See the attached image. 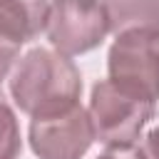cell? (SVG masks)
I'll return each mask as SVG.
<instances>
[{
	"label": "cell",
	"instance_id": "obj_1",
	"mask_svg": "<svg viewBox=\"0 0 159 159\" xmlns=\"http://www.w3.org/2000/svg\"><path fill=\"white\" fill-rule=\"evenodd\" d=\"M10 94L20 112L50 117L80 104L82 77L75 62L62 52L32 47L12 72Z\"/></svg>",
	"mask_w": 159,
	"mask_h": 159
},
{
	"label": "cell",
	"instance_id": "obj_2",
	"mask_svg": "<svg viewBox=\"0 0 159 159\" xmlns=\"http://www.w3.org/2000/svg\"><path fill=\"white\" fill-rule=\"evenodd\" d=\"M154 104L147 97H139L112 80H102L92 87L89 97V119L94 139L107 149L134 147L147 122L154 117Z\"/></svg>",
	"mask_w": 159,
	"mask_h": 159
},
{
	"label": "cell",
	"instance_id": "obj_3",
	"mask_svg": "<svg viewBox=\"0 0 159 159\" xmlns=\"http://www.w3.org/2000/svg\"><path fill=\"white\" fill-rule=\"evenodd\" d=\"M109 80L152 102L159 99V32H119L107 55Z\"/></svg>",
	"mask_w": 159,
	"mask_h": 159
},
{
	"label": "cell",
	"instance_id": "obj_4",
	"mask_svg": "<svg viewBox=\"0 0 159 159\" xmlns=\"http://www.w3.org/2000/svg\"><path fill=\"white\" fill-rule=\"evenodd\" d=\"M47 40L65 57L94 50L109 32L102 0H52Z\"/></svg>",
	"mask_w": 159,
	"mask_h": 159
},
{
	"label": "cell",
	"instance_id": "obj_5",
	"mask_svg": "<svg viewBox=\"0 0 159 159\" xmlns=\"http://www.w3.org/2000/svg\"><path fill=\"white\" fill-rule=\"evenodd\" d=\"M92 142V119L82 104L30 122V147L40 159H82Z\"/></svg>",
	"mask_w": 159,
	"mask_h": 159
},
{
	"label": "cell",
	"instance_id": "obj_6",
	"mask_svg": "<svg viewBox=\"0 0 159 159\" xmlns=\"http://www.w3.org/2000/svg\"><path fill=\"white\" fill-rule=\"evenodd\" d=\"M47 0H0V82L7 77L20 47L47 27Z\"/></svg>",
	"mask_w": 159,
	"mask_h": 159
},
{
	"label": "cell",
	"instance_id": "obj_7",
	"mask_svg": "<svg viewBox=\"0 0 159 159\" xmlns=\"http://www.w3.org/2000/svg\"><path fill=\"white\" fill-rule=\"evenodd\" d=\"M109 32H159V0H102Z\"/></svg>",
	"mask_w": 159,
	"mask_h": 159
},
{
	"label": "cell",
	"instance_id": "obj_8",
	"mask_svg": "<svg viewBox=\"0 0 159 159\" xmlns=\"http://www.w3.org/2000/svg\"><path fill=\"white\" fill-rule=\"evenodd\" d=\"M22 139H20V124L15 117V109L5 99L0 89V159H20Z\"/></svg>",
	"mask_w": 159,
	"mask_h": 159
},
{
	"label": "cell",
	"instance_id": "obj_9",
	"mask_svg": "<svg viewBox=\"0 0 159 159\" xmlns=\"http://www.w3.org/2000/svg\"><path fill=\"white\" fill-rule=\"evenodd\" d=\"M139 154H142V159H159V127H154L144 137V142L139 147Z\"/></svg>",
	"mask_w": 159,
	"mask_h": 159
},
{
	"label": "cell",
	"instance_id": "obj_10",
	"mask_svg": "<svg viewBox=\"0 0 159 159\" xmlns=\"http://www.w3.org/2000/svg\"><path fill=\"white\" fill-rule=\"evenodd\" d=\"M97 159H142L139 149L134 147H124V149H107L104 154H99Z\"/></svg>",
	"mask_w": 159,
	"mask_h": 159
}]
</instances>
